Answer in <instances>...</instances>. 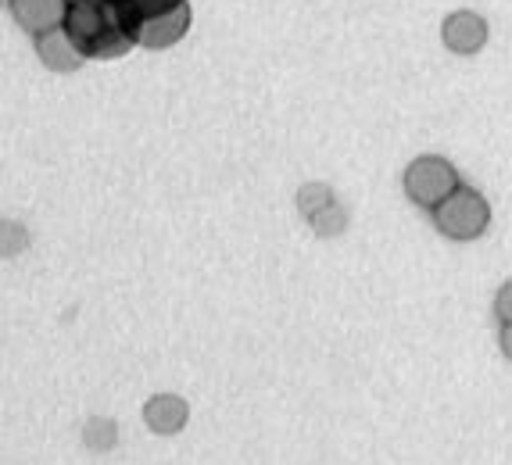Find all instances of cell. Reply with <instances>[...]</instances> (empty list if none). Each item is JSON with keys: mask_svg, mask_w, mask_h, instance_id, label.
<instances>
[{"mask_svg": "<svg viewBox=\"0 0 512 465\" xmlns=\"http://www.w3.org/2000/svg\"><path fill=\"white\" fill-rule=\"evenodd\" d=\"M65 33L72 36L86 61L122 58L133 47H140L137 26L119 8L101 4V0H72L65 15Z\"/></svg>", "mask_w": 512, "mask_h": 465, "instance_id": "obj_1", "label": "cell"}, {"mask_svg": "<svg viewBox=\"0 0 512 465\" xmlns=\"http://www.w3.org/2000/svg\"><path fill=\"white\" fill-rule=\"evenodd\" d=\"M430 215H434V226L441 229L444 237L459 240V244L484 237L487 226H491V204H487V197L480 194V190H473V186H459V190L444 204H437Z\"/></svg>", "mask_w": 512, "mask_h": 465, "instance_id": "obj_2", "label": "cell"}, {"mask_svg": "<svg viewBox=\"0 0 512 465\" xmlns=\"http://www.w3.org/2000/svg\"><path fill=\"white\" fill-rule=\"evenodd\" d=\"M402 183H405V194H409L412 204L434 212L437 204H444L455 190H459L462 179H459V172H455L452 161L437 158V154H423V158L409 161Z\"/></svg>", "mask_w": 512, "mask_h": 465, "instance_id": "obj_3", "label": "cell"}, {"mask_svg": "<svg viewBox=\"0 0 512 465\" xmlns=\"http://www.w3.org/2000/svg\"><path fill=\"white\" fill-rule=\"evenodd\" d=\"M72 0H8V11L29 36H43L65 26Z\"/></svg>", "mask_w": 512, "mask_h": 465, "instance_id": "obj_4", "label": "cell"}, {"mask_svg": "<svg viewBox=\"0 0 512 465\" xmlns=\"http://www.w3.org/2000/svg\"><path fill=\"white\" fill-rule=\"evenodd\" d=\"M441 40L452 54H477L487 43V22L477 11H452L441 22Z\"/></svg>", "mask_w": 512, "mask_h": 465, "instance_id": "obj_5", "label": "cell"}, {"mask_svg": "<svg viewBox=\"0 0 512 465\" xmlns=\"http://www.w3.org/2000/svg\"><path fill=\"white\" fill-rule=\"evenodd\" d=\"M190 22H194L190 4H180V8L169 11V15L147 18L144 26L137 29L140 47H147V51H165V47H172V43H180L183 36H187Z\"/></svg>", "mask_w": 512, "mask_h": 465, "instance_id": "obj_6", "label": "cell"}, {"mask_svg": "<svg viewBox=\"0 0 512 465\" xmlns=\"http://www.w3.org/2000/svg\"><path fill=\"white\" fill-rule=\"evenodd\" d=\"M36 54H40L43 65L54 68V72H76V68H83V61H86L83 54H79L76 43H72V36L65 33V26L36 36Z\"/></svg>", "mask_w": 512, "mask_h": 465, "instance_id": "obj_7", "label": "cell"}, {"mask_svg": "<svg viewBox=\"0 0 512 465\" xmlns=\"http://www.w3.org/2000/svg\"><path fill=\"white\" fill-rule=\"evenodd\" d=\"M187 419H190V408H187V401H183L180 394H158V398H151L144 405L147 430L162 433V437H169V433H180L183 426H187Z\"/></svg>", "mask_w": 512, "mask_h": 465, "instance_id": "obj_8", "label": "cell"}, {"mask_svg": "<svg viewBox=\"0 0 512 465\" xmlns=\"http://www.w3.org/2000/svg\"><path fill=\"white\" fill-rule=\"evenodd\" d=\"M101 4H111V8H119L122 15L133 22V26H144L147 18H158V15H169V11H176L180 4H187V0H101Z\"/></svg>", "mask_w": 512, "mask_h": 465, "instance_id": "obj_9", "label": "cell"}, {"mask_svg": "<svg viewBox=\"0 0 512 465\" xmlns=\"http://www.w3.org/2000/svg\"><path fill=\"white\" fill-rule=\"evenodd\" d=\"M326 204H333V194L326 190L323 183H308L305 190L298 194V208L305 212V219H312V215H319L326 208Z\"/></svg>", "mask_w": 512, "mask_h": 465, "instance_id": "obj_10", "label": "cell"}, {"mask_svg": "<svg viewBox=\"0 0 512 465\" xmlns=\"http://www.w3.org/2000/svg\"><path fill=\"white\" fill-rule=\"evenodd\" d=\"M308 222H312V229H316L319 237H337V233L344 229V222H348V215H344L341 208H337V204H326L323 212L312 215Z\"/></svg>", "mask_w": 512, "mask_h": 465, "instance_id": "obj_11", "label": "cell"}, {"mask_svg": "<svg viewBox=\"0 0 512 465\" xmlns=\"http://www.w3.org/2000/svg\"><path fill=\"white\" fill-rule=\"evenodd\" d=\"M495 319L502 322V326H512V279L502 283L495 294Z\"/></svg>", "mask_w": 512, "mask_h": 465, "instance_id": "obj_12", "label": "cell"}, {"mask_svg": "<svg viewBox=\"0 0 512 465\" xmlns=\"http://www.w3.org/2000/svg\"><path fill=\"white\" fill-rule=\"evenodd\" d=\"M498 344H502V355L512 362V326H502V333H498Z\"/></svg>", "mask_w": 512, "mask_h": 465, "instance_id": "obj_13", "label": "cell"}]
</instances>
